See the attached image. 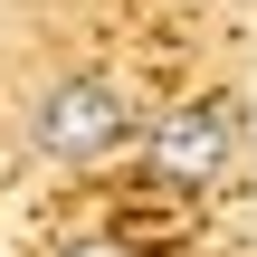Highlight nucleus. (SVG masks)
<instances>
[{
	"label": "nucleus",
	"mask_w": 257,
	"mask_h": 257,
	"mask_svg": "<svg viewBox=\"0 0 257 257\" xmlns=\"http://www.w3.org/2000/svg\"><path fill=\"white\" fill-rule=\"evenodd\" d=\"M134 134V105L114 76H57L38 105H29V143L48 162H105L114 143Z\"/></svg>",
	"instance_id": "nucleus-1"
},
{
	"label": "nucleus",
	"mask_w": 257,
	"mask_h": 257,
	"mask_svg": "<svg viewBox=\"0 0 257 257\" xmlns=\"http://www.w3.org/2000/svg\"><path fill=\"white\" fill-rule=\"evenodd\" d=\"M229 143H238L229 105H172L153 124V181H210L229 162Z\"/></svg>",
	"instance_id": "nucleus-2"
},
{
	"label": "nucleus",
	"mask_w": 257,
	"mask_h": 257,
	"mask_svg": "<svg viewBox=\"0 0 257 257\" xmlns=\"http://www.w3.org/2000/svg\"><path fill=\"white\" fill-rule=\"evenodd\" d=\"M57 257H134L124 238H76V248H57Z\"/></svg>",
	"instance_id": "nucleus-3"
}]
</instances>
